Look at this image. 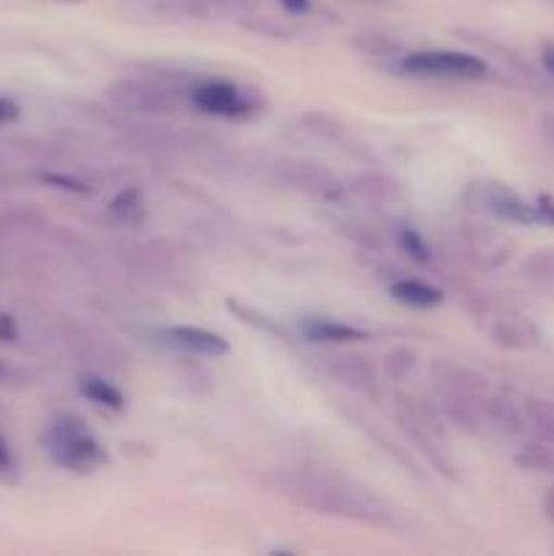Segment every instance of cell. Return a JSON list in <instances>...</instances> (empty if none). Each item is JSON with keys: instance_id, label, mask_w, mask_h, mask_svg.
Listing matches in <instances>:
<instances>
[{"instance_id": "obj_24", "label": "cell", "mask_w": 554, "mask_h": 556, "mask_svg": "<svg viewBox=\"0 0 554 556\" xmlns=\"http://www.w3.org/2000/svg\"><path fill=\"white\" fill-rule=\"evenodd\" d=\"M383 362L386 375L391 380H405L413 372V367H416V353L407 351V348H394V351L386 353Z\"/></svg>"}, {"instance_id": "obj_1", "label": "cell", "mask_w": 554, "mask_h": 556, "mask_svg": "<svg viewBox=\"0 0 554 556\" xmlns=\"http://www.w3.org/2000/svg\"><path fill=\"white\" fill-rule=\"evenodd\" d=\"M282 497L329 519H351L373 527H391V510L364 486L326 472H282L277 476Z\"/></svg>"}, {"instance_id": "obj_22", "label": "cell", "mask_w": 554, "mask_h": 556, "mask_svg": "<svg viewBox=\"0 0 554 556\" xmlns=\"http://www.w3.org/2000/svg\"><path fill=\"white\" fill-rule=\"evenodd\" d=\"M443 383H445V389L465 391V394H473V396L487 394V378L478 372H473V369H465V367H451L449 372H445Z\"/></svg>"}, {"instance_id": "obj_14", "label": "cell", "mask_w": 554, "mask_h": 556, "mask_svg": "<svg viewBox=\"0 0 554 556\" xmlns=\"http://www.w3.org/2000/svg\"><path fill=\"white\" fill-rule=\"evenodd\" d=\"M389 293L394 302L407 304V307H416V309L438 307V304L445 299V293L440 291L438 286L416 280V277H402V280H394L389 286Z\"/></svg>"}, {"instance_id": "obj_30", "label": "cell", "mask_w": 554, "mask_h": 556, "mask_svg": "<svg viewBox=\"0 0 554 556\" xmlns=\"http://www.w3.org/2000/svg\"><path fill=\"white\" fill-rule=\"evenodd\" d=\"M536 223H549V226H554V201L546 199V195H541V199L536 201Z\"/></svg>"}, {"instance_id": "obj_23", "label": "cell", "mask_w": 554, "mask_h": 556, "mask_svg": "<svg viewBox=\"0 0 554 556\" xmlns=\"http://www.w3.org/2000/svg\"><path fill=\"white\" fill-rule=\"evenodd\" d=\"M396 242H400L402 253H405L407 258L416 261V264H429V261H432V250H429L427 239H424L416 228L411 226L396 228Z\"/></svg>"}, {"instance_id": "obj_15", "label": "cell", "mask_w": 554, "mask_h": 556, "mask_svg": "<svg viewBox=\"0 0 554 556\" xmlns=\"http://www.w3.org/2000/svg\"><path fill=\"white\" fill-rule=\"evenodd\" d=\"M109 215H112V220H117L119 226H130V228L141 226L147 217L144 193H141L139 188L119 190V193L112 199V204H109Z\"/></svg>"}, {"instance_id": "obj_32", "label": "cell", "mask_w": 554, "mask_h": 556, "mask_svg": "<svg viewBox=\"0 0 554 556\" xmlns=\"http://www.w3.org/2000/svg\"><path fill=\"white\" fill-rule=\"evenodd\" d=\"M538 130H541V136L549 141V144H554V112L543 114L541 123H538Z\"/></svg>"}, {"instance_id": "obj_10", "label": "cell", "mask_w": 554, "mask_h": 556, "mask_svg": "<svg viewBox=\"0 0 554 556\" xmlns=\"http://www.w3.org/2000/svg\"><path fill=\"white\" fill-rule=\"evenodd\" d=\"M440 410H443L445 421H449L451 427L459 429V432L465 434L481 432L483 416H481V402H478V396L465 394V391L445 389L443 396H440Z\"/></svg>"}, {"instance_id": "obj_28", "label": "cell", "mask_w": 554, "mask_h": 556, "mask_svg": "<svg viewBox=\"0 0 554 556\" xmlns=\"http://www.w3.org/2000/svg\"><path fill=\"white\" fill-rule=\"evenodd\" d=\"M20 117V103L9 96H0V128Z\"/></svg>"}, {"instance_id": "obj_20", "label": "cell", "mask_w": 554, "mask_h": 556, "mask_svg": "<svg viewBox=\"0 0 554 556\" xmlns=\"http://www.w3.org/2000/svg\"><path fill=\"white\" fill-rule=\"evenodd\" d=\"M79 391L92 402V405L106 407V410H112V413H119L125 407L123 391H119L117 386L106 383L103 378H96V375H87V378H81Z\"/></svg>"}, {"instance_id": "obj_26", "label": "cell", "mask_w": 554, "mask_h": 556, "mask_svg": "<svg viewBox=\"0 0 554 556\" xmlns=\"http://www.w3.org/2000/svg\"><path fill=\"white\" fill-rule=\"evenodd\" d=\"M228 309H231V313H237L239 318H242V320H248L250 326H259V329H264V331H272V334H280V337H282V329H280V326L269 324V320H266L264 315H259V313H250L248 307H242V304H234V302H228Z\"/></svg>"}, {"instance_id": "obj_21", "label": "cell", "mask_w": 554, "mask_h": 556, "mask_svg": "<svg viewBox=\"0 0 554 556\" xmlns=\"http://www.w3.org/2000/svg\"><path fill=\"white\" fill-rule=\"evenodd\" d=\"M470 248L476 255H487V266H500L508 261L511 242L503 237H494L487 228H473Z\"/></svg>"}, {"instance_id": "obj_6", "label": "cell", "mask_w": 554, "mask_h": 556, "mask_svg": "<svg viewBox=\"0 0 554 556\" xmlns=\"http://www.w3.org/2000/svg\"><path fill=\"white\" fill-rule=\"evenodd\" d=\"M277 179L286 182L288 188L299 190L304 195H313L318 201H340L342 185L331 177L326 168L304 161H280L277 163Z\"/></svg>"}, {"instance_id": "obj_25", "label": "cell", "mask_w": 554, "mask_h": 556, "mask_svg": "<svg viewBox=\"0 0 554 556\" xmlns=\"http://www.w3.org/2000/svg\"><path fill=\"white\" fill-rule=\"evenodd\" d=\"M16 478H20V462L11 445L0 438V483H14Z\"/></svg>"}, {"instance_id": "obj_7", "label": "cell", "mask_w": 554, "mask_h": 556, "mask_svg": "<svg viewBox=\"0 0 554 556\" xmlns=\"http://www.w3.org/2000/svg\"><path fill=\"white\" fill-rule=\"evenodd\" d=\"M324 369L335 380L345 383L348 389L358 391V394L369 396V400H380V380L378 369L369 358L356 356V353H331L324 358Z\"/></svg>"}, {"instance_id": "obj_27", "label": "cell", "mask_w": 554, "mask_h": 556, "mask_svg": "<svg viewBox=\"0 0 554 556\" xmlns=\"http://www.w3.org/2000/svg\"><path fill=\"white\" fill-rule=\"evenodd\" d=\"M43 182L60 185V188L71 190V193H90V188L85 182H79L74 177H65V174H43Z\"/></svg>"}, {"instance_id": "obj_8", "label": "cell", "mask_w": 554, "mask_h": 556, "mask_svg": "<svg viewBox=\"0 0 554 556\" xmlns=\"http://www.w3.org/2000/svg\"><path fill=\"white\" fill-rule=\"evenodd\" d=\"M473 195H476V204L492 217H498V220L516 223V226H530V223H536V206L527 204L508 185L489 182L483 188H473Z\"/></svg>"}, {"instance_id": "obj_4", "label": "cell", "mask_w": 554, "mask_h": 556, "mask_svg": "<svg viewBox=\"0 0 554 556\" xmlns=\"http://www.w3.org/2000/svg\"><path fill=\"white\" fill-rule=\"evenodd\" d=\"M109 101L119 112L136 117H168L179 109V92L158 79H119L109 87Z\"/></svg>"}, {"instance_id": "obj_16", "label": "cell", "mask_w": 554, "mask_h": 556, "mask_svg": "<svg viewBox=\"0 0 554 556\" xmlns=\"http://www.w3.org/2000/svg\"><path fill=\"white\" fill-rule=\"evenodd\" d=\"M514 465L525 472H536V476H554V445L543 443V440L525 443L514 454Z\"/></svg>"}, {"instance_id": "obj_3", "label": "cell", "mask_w": 554, "mask_h": 556, "mask_svg": "<svg viewBox=\"0 0 554 556\" xmlns=\"http://www.w3.org/2000/svg\"><path fill=\"white\" fill-rule=\"evenodd\" d=\"M402 71L418 79H456L476 81L489 74L487 60L473 52H456V49H421L402 58Z\"/></svg>"}, {"instance_id": "obj_29", "label": "cell", "mask_w": 554, "mask_h": 556, "mask_svg": "<svg viewBox=\"0 0 554 556\" xmlns=\"http://www.w3.org/2000/svg\"><path fill=\"white\" fill-rule=\"evenodd\" d=\"M16 337H20V326L9 313L0 309V342H16Z\"/></svg>"}, {"instance_id": "obj_13", "label": "cell", "mask_w": 554, "mask_h": 556, "mask_svg": "<svg viewBox=\"0 0 554 556\" xmlns=\"http://www.w3.org/2000/svg\"><path fill=\"white\" fill-rule=\"evenodd\" d=\"M304 337L310 342H326V345H348V342H367L369 334L358 326L340 324L329 318H310L302 324Z\"/></svg>"}, {"instance_id": "obj_19", "label": "cell", "mask_w": 554, "mask_h": 556, "mask_svg": "<svg viewBox=\"0 0 554 556\" xmlns=\"http://www.w3.org/2000/svg\"><path fill=\"white\" fill-rule=\"evenodd\" d=\"M353 190L356 195H362L369 204H391V201L400 199V185L391 177H383V174H362L353 182Z\"/></svg>"}, {"instance_id": "obj_2", "label": "cell", "mask_w": 554, "mask_h": 556, "mask_svg": "<svg viewBox=\"0 0 554 556\" xmlns=\"http://www.w3.org/2000/svg\"><path fill=\"white\" fill-rule=\"evenodd\" d=\"M49 459L68 472H92L106 462V451L92 438L87 424L76 416H60L43 434Z\"/></svg>"}, {"instance_id": "obj_17", "label": "cell", "mask_w": 554, "mask_h": 556, "mask_svg": "<svg viewBox=\"0 0 554 556\" xmlns=\"http://www.w3.org/2000/svg\"><path fill=\"white\" fill-rule=\"evenodd\" d=\"M521 275L527 282L538 288L543 293H552L554 296V248L536 250L532 255H527V261L521 264Z\"/></svg>"}, {"instance_id": "obj_12", "label": "cell", "mask_w": 554, "mask_h": 556, "mask_svg": "<svg viewBox=\"0 0 554 556\" xmlns=\"http://www.w3.org/2000/svg\"><path fill=\"white\" fill-rule=\"evenodd\" d=\"M478 402H481L483 424L498 429V432L505 434V438H516V434H521L527 429L525 410L516 407V402H511L508 396L481 394L478 396Z\"/></svg>"}, {"instance_id": "obj_5", "label": "cell", "mask_w": 554, "mask_h": 556, "mask_svg": "<svg viewBox=\"0 0 554 556\" xmlns=\"http://www.w3.org/2000/svg\"><path fill=\"white\" fill-rule=\"evenodd\" d=\"M190 101L196 109H201L204 114L212 117H228V119H244L253 117L259 112L261 101L253 90L242 85H234V81H199V85L190 90Z\"/></svg>"}, {"instance_id": "obj_18", "label": "cell", "mask_w": 554, "mask_h": 556, "mask_svg": "<svg viewBox=\"0 0 554 556\" xmlns=\"http://www.w3.org/2000/svg\"><path fill=\"white\" fill-rule=\"evenodd\" d=\"M521 410H525V421L532 429V434H536V440L554 445V402L527 396Z\"/></svg>"}, {"instance_id": "obj_33", "label": "cell", "mask_w": 554, "mask_h": 556, "mask_svg": "<svg viewBox=\"0 0 554 556\" xmlns=\"http://www.w3.org/2000/svg\"><path fill=\"white\" fill-rule=\"evenodd\" d=\"M541 510H543V516H546L549 525L554 527V486H549V489H546V494H543V500H541Z\"/></svg>"}, {"instance_id": "obj_11", "label": "cell", "mask_w": 554, "mask_h": 556, "mask_svg": "<svg viewBox=\"0 0 554 556\" xmlns=\"http://www.w3.org/2000/svg\"><path fill=\"white\" fill-rule=\"evenodd\" d=\"M489 334L505 351H532L541 342V331L521 315H500L489 326Z\"/></svg>"}, {"instance_id": "obj_9", "label": "cell", "mask_w": 554, "mask_h": 556, "mask_svg": "<svg viewBox=\"0 0 554 556\" xmlns=\"http://www.w3.org/2000/svg\"><path fill=\"white\" fill-rule=\"evenodd\" d=\"M163 334L168 337L174 348L185 353H193V356H226L228 353V340L217 331L201 329V326H168Z\"/></svg>"}, {"instance_id": "obj_31", "label": "cell", "mask_w": 554, "mask_h": 556, "mask_svg": "<svg viewBox=\"0 0 554 556\" xmlns=\"http://www.w3.org/2000/svg\"><path fill=\"white\" fill-rule=\"evenodd\" d=\"M541 65L549 76H554V41L541 43Z\"/></svg>"}, {"instance_id": "obj_34", "label": "cell", "mask_w": 554, "mask_h": 556, "mask_svg": "<svg viewBox=\"0 0 554 556\" xmlns=\"http://www.w3.org/2000/svg\"><path fill=\"white\" fill-rule=\"evenodd\" d=\"M11 378V369L5 367L3 362H0V383H3V380H9Z\"/></svg>"}]
</instances>
